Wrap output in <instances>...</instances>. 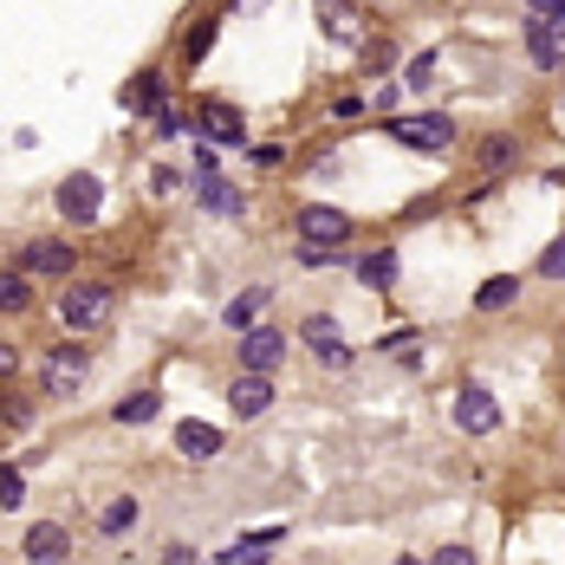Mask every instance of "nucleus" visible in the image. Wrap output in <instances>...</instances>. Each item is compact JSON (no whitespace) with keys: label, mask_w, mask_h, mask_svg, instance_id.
<instances>
[{"label":"nucleus","mask_w":565,"mask_h":565,"mask_svg":"<svg viewBox=\"0 0 565 565\" xmlns=\"http://www.w3.org/2000/svg\"><path fill=\"white\" fill-rule=\"evenodd\" d=\"M33 306V280L26 274H0V312H26Z\"/></svg>","instance_id":"22"},{"label":"nucleus","mask_w":565,"mask_h":565,"mask_svg":"<svg viewBox=\"0 0 565 565\" xmlns=\"http://www.w3.org/2000/svg\"><path fill=\"white\" fill-rule=\"evenodd\" d=\"M280 357H286V339L274 325H247L241 332V370H274Z\"/></svg>","instance_id":"9"},{"label":"nucleus","mask_w":565,"mask_h":565,"mask_svg":"<svg viewBox=\"0 0 565 565\" xmlns=\"http://www.w3.org/2000/svg\"><path fill=\"white\" fill-rule=\"evenodd\" d=\"M352 274L370 286V292H390V286H397V274H403V267H397V247H370V254H357Z\"/></svg>","instance_id":"14"},{"label":"nucleus","mask_w":565,"mask_h":565,"mask_svg":"<svg viewBox=\"0 0 565 565\" xmlns=\"http://www.w3.org/2000/svg\"><path fill=\"white\" fill-rule=\"evenodd\" d=\"M299 241H312V247H345V241H352V214L332 209V202H306V209H299Z\"/></svg>","instance_id":"5"},{"label":"nucleus","mask_w":565,"mask_h":565,"mask_svg":"<svg viewBox=\"0 0 565 565\" xmlns=\"http://www.w3.org/2000/svg\"><path fill=\"white\" fill-rule=\"evenodd\" d=\"M156 410H163V397H156V390H137V397H124V403H118L111 417H118V423L131 429V423H149Z\"/></svg>","instance_id":"21"},{"label":"nucleus","mask_w":565,"mask_h":565,"mask_svg":"<svg viewBox=\"0 0 565 565\" xmlns=\"http://www.w3.org/2000/svg\"><path fill=\"white\" fill-rule=\"evenodd\" d=\"M71 553V533L59 520H40V527H26V560L33 565H59Z\"/></svg>","instance_id":"13"},{"label":"nucleus","mask_w":565,"mask_h":565,"mask_svg":"<svg viewBox=\"0 0 565 565\" xmlns=\"http://www.w3.org/2000/svg\"><path fill=\"white\" fill-rule=\"evenodd\" d=\"M513 299H520V274H495V280H481V292H475L481 312H507Z\"/></svg>","instance_id":"20"},{"label":"nucleus","mask_w":565,"mask_h":565,"mask_svg":"<svg viewBox=\"0 0 565 565\" xmlns=\"http://www.w3.org/2000/svg\"><path fill=\"white\" fill-rule=\"evenodd\" d=\"M131 520H137V500L118 495L111 507H104V533H131Z\"/></svg>","instance_id":"24"},{"label":"nucleus","mask_w":565,"mask_h":565,"mask_svg":"<svg viewBox=\"0 0 565 565\" xmlns=\"http://www.w3.org/2000/svg\"><path fill=\"white\" fill-rule=\"evenodd\" d=\"M306 345L325 357L332 370H345V364H352V352H345V339H339V319H332V312H312V319H306Z\"/></svg>","instance_id":"11"},{"label":"nucleus","mask_w":565,"mask_h":565,"mask_svg":"<svg viewBox=\"0 0 565 565\" xmlns=\"http://www.w3.org/2000/svg\"><path fill=\"white\" fill-rule=\"evenodd\" d=\"M196 196H202V209H214V214H241V196H234L214 169H196Z\"/></svg>","instance_id":"19"},{"label":"nucleus","mask_w":565,"mask_h":565,"mask_svg":"<svg viewBox=\"0 0 565 565\" xmlns=\"http://www.w3.org/2000/svg\"><path fill=\"white\" fill-rule=\"evenodd\" d=\"M91 377V352L85 345H53L46 352V364H40V384H46V397H78V384Z\"/></svg>","instance_id":"2"},{"label":"nucleus","mask_w":565,"mask_h":565,"mask_svg":"<svg viewBox=\"0 0 565 565\" xmlns=\"http://www.w3.org/2000/svg\"><path fill=\"white\" fill-rule=\"evenodd\" d=\"M98 209H104V182L91 169H71L66 182H59V214H66L71 228H91Z\"/></svg>","instance_id":"4"},{"label":"nucleus","mask_w":565,"mask_h":565,"mask_svg":"<svg viewBox=\"0 0 565 565\" xmlns=\"http://www.w3.org/2000/svg\"><path fill=\"white\" fill-rule=\"evenodd\" d=\"M319 26H325L339 46H364V40H370V26L357 20V7H345V0H319Z\"/></svg>","instance_id":"12"},{"label":"nucleus","mask_w":565,"mask_h":565,"mask_svg":"<svg viewBox=\"0 0 565 565\" xmlns=\"http://www.w3.org/2000/svg\"><path fill=\"white\" fill-rule=\"evenodd\" d=\"M390 53H397L390 40H364V66H370V71H377V66H390Z\"/></svg>","instance_id":"30"},{"label":"nucleus","mask_w":565,"mask_h":565,"mask_svg":"<svg viewBox=\"0 0 565 565\" xmlns=\"http://www.w3.org/2000/svg\"><path fill=\"white\" fill-rule=\"evenodd\" d=\"M527 20H560L565 26V0H527Z\"/></svg>","instance_id":"29"},{"label":"nucleus","mask_w":565,"mask_h":565,"mask_svg":"<svg viewBox=\"0 0 565 565\" xmlns=\"http://www.w3.org/2000/svg\"><path fill=\"white\" fill-rule=\"evenodd\" d=\"M455 429H462V435H495V429H500L495 390H481V384H462V390H455Z\"/></svg>","instance_id":"6"},{"label":"nucleus","mask_w":565,"mask_h":565,"mask_svg":"<svg viewBox=\"0 0 565 565\" xmlns=\"http://www.w3.org/2000/svg\"><path fill=\"white\" fill-rule=\"evenodd\" d=\"M540 274H546V280H565V241H553V247L540 254Z\"/></svg>","instance_id":"28"},{"label":"nucleus","mask_w":565,"mask_h":565,"mask_svg":"<svg viewBox=\"0 0 565 565\" xmlns=\"http://www.w3.org/2000/svg\"><path fill=\"white\" fill-rule=\"evenodd\" d=\"M131 104H163V78L156 71H143L137 85H131Z\"/></svg>","instance_id":"27"},{"label":"nucleus","mask_w":565,"mask_h":565,"mask_svg":"<svg viewBox=\"0 0 565 565\" xmlns=\"http://www.w3.org/2000/svg\"><path fill=\"white\" fill-rule=\"evenodd\" d=\"M176 455H189V462H214V455H221V429H214V423H176Z\"/></svg>","instance_id":"16"},{"label":"nucleus","mask_w":565,"mask_h":565,"mask_svg":"<svg viewBox=\"0 0 565 565\" xmlns=\"http://www.w3.org/2000/svg\"><path fill=\"white\" fill-rule=\"evenodd\" d=\"M13 364H20V357H13V345H0V377H13Z\"/></svg>","instance_id":"33"},{"label":"nucleus","mask_w":565,"mask_h":565,"mask_svg":"<svg viewBox=\"0 0 565 565\" xmlns=\"http://www.w3.org/2000/svg\"><path fill=\"white\" fill-rule=\"evenodd\" d=\"M435 66H442V53H417V59L403 66V91H429V78H435Z\"/></svg>","instance_id":"23"},{"label":"nucleus","mask_w":565,"mask_h":565,"mask_svg":"<svg viewBox=\"0 0 565 565\" xmlns=\"http://www.w3.org/2000/svg\"><path fill=\"white\" fill-rule=\"evenodd\" d=\"M228 410H234V417H267V410H274V384H267V370H241V377L228 384Z\"/></svg>","instance_id":"8"},{"label":"nucleus","mask_w":565,"mask_h":565,"mask_svg":"<svg viewBox=\"0 0 565 565\" xmlns=\"http://www.w3.org/2000/svg\"><path fill=\"white\" fill-rule=\"evenodd\" d=\"M513 163H520V137L495 131V137L475 143V169H481V176H500V169H513Z\"/></svg>","instance_id":"17"},{"label":"nucleus","mask_w":565,"mask_h":565,"mask_svg":"<svg viewBox=\"0 0 565 565\" xmlns=\"http://www.w3.org/2000/svg\"><path fill=\"white\" fill-rule=\"evenodd\" d=\"M234 7H261V0H234Z\"/></svg>","instance_id":"34"},{"label":"nucleus","mask_w":565,"mask_h":565,"mask_svg":"<svg viewBox=\"0 0 565 565\" xmlns=\"http://www.w3.org/2000/svg\"><path fill=\"white\" fill-rule=\"evenodd\" d=\"M209 46H214V20H202V26H189V40H182V59L196 66V59H202Z\"/></svg>","instance_id":"25"},{"label":"nucleus","mask_w":565,"mask_h":565,"mask_svg":"<svg viewBox=\"0 0 565 565\" xmlns=\"http://www.w3.org/2000/svg\"><path fill=\"white\" fill-rule=\"evenodd\" d=\"M20 495H26V475L20 468H0V507H20Z\"/></svg>","instance_id":"26"},{"label":"nucleus","mask_w":565,"mask_h":565,"mask_svg":"<svg viewBox=\"0 0 565 565\" xmlns=\"http://www.w3.org/2000/svg\"><path fill=\"white\" fill-rule=\"evenodd\" d=\"M560 53H565L560 20H527V59H533L540 71H560Z\"/></svg>","instance_id":"10"},{"label":"nucleus","mask_w":565,"mask_h":565,"mask_svg":"<svg viewBox=\"0 0 565 565\" xmlns=\"http://www.w3.org/2000/svg\"><path fill=\"white\" fill-rule=\"evenodd\" d=\"M267 306H274V286H247L241 299H228V312H221V319H228L234 332H247V325H261V312H267Z\"/></svg>","instance_id":"18"},{"label":"nucleus","mask_w":565,"mask_h":565,"mask_svg":"<svg viewBox=\"0 0 565 565\" xmlns=\"http://www.w3.org/2000/svg\"><path fill=\"white\" fill-rule=\"evenodd\" d=\"M429 560H435V565H468L475 553H468V546H442V553H429Z\"/></svg>","instance_id":"31"},{"label":"nucleus","mask_w":565,"mask_h":565,"mask_svg":"<svg viewBox=\"0 0 565 565\" xmlns=\"http://www.w3.org/2000/svg\"><path fill=\"white\" fill-rule=\"evenodd\" d=\"M390 137L403 143V149L442 156V149L455 143V118H442V111H423V118H397V124H390Z\"/></svg>","instance_id":"3"},{"label":"nucleus","mask_w":565,"mask_h":565,"mask_svg":"<svg viewBox=\"0 0 565 565\" xmlns=\"http://www.w3.org/2000/svg\"><path fill=\"white\" fill-rule=\"evenodd\" d=\"M196 131L214 143H247V118H241V104H228V98H202L196 104Z\"/></svg>","instance_id":"7"},{"label":"nucleus","mask_w":565,"mask_h":565,"mask_svg":"<svg viewBox=\"0 0 565 565\" xmlns=\"http://www.w3.org/2000/svg\"><path fill=\"white\" fill-rule=\"evenodd\" d=\"M156 131L163 137H182V111H156Z\"/></svg>","instance_id":"32"},{"label":"nucleus","mask_w":565,"mask_h":565,"mask_svg":"<svg viewBox=\"0 0 565 565\" xmlns=\"http://www.w3.org/2000/svg\"><path fill=\"white\" fill-rule=\"evenodd\" d=\"M560 71H565V53H560Z\"/></svg>","instance_id":"35"},{"label":"nucleus","mask_w":565,"mask_h":565,"mask_svg":"<svg viewBox=\"0 0 565 565\" xmlns=\"http://www.w3.org/2000/svg\"><path fill=\"white\" fill-rule=\"evenodd\" d=\"M26 274L66 280V274H71V247H66V241H26Z\"/></svg>","instance_id":"15"},{"label":"nucleus","mask_w":565,"mask_h":565,"mask_svg":"<svg viewBox=\"0 0 565 565\" xmlns=\"http://www.w3.org/2000/svg\"><path fill=\"white\" fill-rule=\"evenodd\" d=\"M59 319H66L71 332H98V325L111 319V286H98V280H71L66 292H59Z\"/></svg>","instance_id":"1"}]
</instances>
